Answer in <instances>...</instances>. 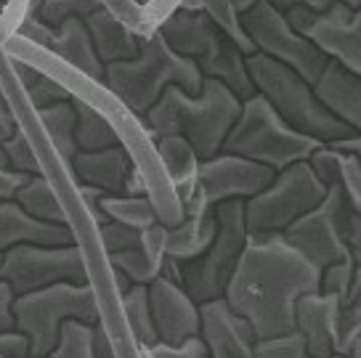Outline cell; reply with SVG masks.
<instances>
[{"instance_id": "f35d334b", "label": "cell", "mask_w": 361, "mask_h": 358, "mask_svg": "<svg viewBox=\"0 0 361 358\" xmlns=\"http://www.w3.org/2000/svg\"><path fill=\"white\" fill-rule=\"evenodd\" d=\"M99 236H102V245L106 249V255H117V252H125V249L138 245L144 231H135L130 226L109 221V223L99 226Z\"/></svg>"}, {"instance_id": "277c9868", "label": "cell", "mask_w": 361, "mask_h": 358, "mask_svg": "<svg viewBox=\"0 0 361 358\" xmlns=\"http://www.w3.org/2000/svg\"><path fill=\"white\" fill-rule=\"evenodd\" d=\"M247 69L260 96H266L271 106L282 114L284 123L293 125L295 130L327 146L356 135L343 120L329 112L314 85L293 67L255 54V56H247Z\"/></svg>"}, {"instance_id": "f6af8a7d", "label": "cell", "mask_w": 361, "mask_h": 358, "mask_svg": "<svg viewBox=\"0 0 361 358\" xmlns=\"http://www.w3.org/2000/svg\"><path fill=\"white\" fill-rule=\"evenodd\" d=\"M16 292L8 281L0 284V332L16 329Z\"/></svg>"}, {"instance_id": "b9f144b4", "label": "cell", "mask_w": 361, "mask_h": 358, "mask_svg": "<svg viewBox=\"0 0 361 358\" xmlns=\"http://www.w3.org/2000/svg\"><path fill=\"white\" fill-rule=\"evenodd\" d=\"M147 358H210V350H207L202 337H194L183 345L157 342L154 347H147Z\"/></svg>"}, {"instance_id": "8d00e7d4", "label": "cell", "mask_w": 361, "mask_h": 358, "mask_svg": "<svg viewBox=\"0 0 361 358\" xmlns=\"http://www.w3.org/2000/svg\"><path fill=\"white\" fill-rule=\"evenodd\" d=\"M3 168H13L30 173V175H40V162L35 157L32 146L27 141L24 133H16L11 141L3 144Z\"/></svg>"}, {"instance_id": "bcb514c9", "label": "cell", "mask_w": 361, "mask_h": 358, "mask_svg": "<svg viewBox=\"0 0 361 358\" xmlns=\"http://www.w3.org/2000/svg\"><path fill=\"white\" fill-rule=\"evenodd\" d=\"M93 353H96V358H114L109 335H106V329L102 324L93 326Z\"/></svg>"}, {"instance_id": "484cf974", "label": "cell", "mask_w": 361, "mask_h": 358, "mask_svg": "<svg viewBox=\"0 0 361 358\" xmlns=\"http://www.w3.org/2000/svg\"><path fill=\"white\" fill-rule=\"evenodd\" d=\"M218 236V215L215 210L207 213H186L183 221L170 228L168 234V258L178 263H192L204 255Z\"/></svg>"}, {"instance_id": "c3c4849f", "label": "cell", "mask_w": 361, "mask_h": 358, "mask_svg": "<svg viewBox=\"0 0 361 358\" xmlns=\"http://www.w3.org/2000/svg\"><path fill=\"white\" fill-rule=\"evenodd\" d=\"M300 3L308 6V8H314L316 13H327L332 6H350L356 11L361 8V0H300Z\"/></svg>"}, {"instance_id": "5bb4252c", "label": "cell", "mask_w": 361, "mask_h": 358, "mask_svg": "<svg viewBox=\"0 0 361 358\" xmlns=\"http://www.w3.org/2000/svg\"><path fill=\"white\" fill-rule=\"evenodd\" d=\"M303 35L327 54L329 61L361 78V8L332 6L327 13H319Z\"/></svg>"}, {"instance_id": "4316f807", "label": "cell", "mask_w": 361, "mask_h": 358, "mask_svg": "<svg viewBox=\"0 0 361 358\" xmlns=\"http://www.w3.org/2000/svg\"><path fill=\"white\" fill-rule=\"evenodd\" d=\"M157 152L162 165H165V173L170 175L173 186L178 189V194L183 197V204H186L192 199L197 175H200V165H202L197 149L183 135H162V138H157Z\"/></svg>"}, {"instance_id": "9c48e42d", "label": "cell", "mask_w": 361, "mask_h": 358, "mask_svg": "<svg viewBox=\"0 0 361 358\" xmlns=\"http://www.w3.org/2000/svg\"><path fill=\"white\" fill-rule=\"evenodd\" d=\"M329 186L316 175L311 162H298L293 168L276 173V178L266 191L245 202L250 236L284 234L303 215L316 210Z\"/></svg>"}, {"instance_id": "11a10c76", "label": "cell", "mask_w": 361, "mask_h": 358, "mask_svg": "<svg viewBox=\"0 0 361 358\" xmlns=\"http://www.w3.org/2000/svg\"><path fill=\"white\" fill-rule=\"evenodd\" d=\"M138 3H141V6H147V3H149V0H138Z\"/></svg>"}, {"instance_id": "1f68e13d", "label": "cell", "mask_w": 361, "mask_h": 358, "mask_svg": "<svg viewBox=\"0 0 361 358\" xmlns=\"http://www.w3.org/2000/svg\"><path fill=\"white\" fill-rule=\"evenodd\" d=\"M204 13L210 16V22H213L231 43L237 45L245 56H255V54H258L252 37H250L247 30H245L242 11L237 8L234 0H204Z\"/></svg>"}, {"instance_id": "f5cc1de1", "label": "cell", "mask_w": 361, "mask_h": 358, "mask_svg": "<svg viewBox=\"0 0 361 358\" xmlns=\"http://www.w3.org/2000/svg\"><path fill=\"white\" fill-rule=\"evenodd\" d=\"M234 3H237V8L242 13H247L250 8H252V6H255V3H258V0H234Z\"/></svg>"}, {"instance_id": "8992f818", "label": "cell", "mask_w": 361, "mask_h": 358, "mask_svg": "<svg viewBox=\"0 0 361 358\" xmlns=\"http://www.w3.org/2000/svg\"><path fill=\"white\" fill-rule=\"evenodd\" d=\"M69 319L85 324H102L99 300L90 284H54L45 290L16 297V329L32 340L35 356L48 358L59 347L61 329Z\"/></svg>"}, {"instance_id": "9a60e30c", "label": "cell", "mask_w": 361, "mask_h": 358, "mask_svg": "<svg viewBox=\"0 0 361 358\" xmlns=\"http://www.w3.org/2000/svg\"><path fill=\"white\" fill-rule=\"evenodd\" d=\"M210 358H258V335L226 297L202 305V335Z\"/></svg>"}, {"instance_id": "2e32d148", "label": "cell", "mask_w": 361, "mask_h": 358, "mask_svg": "<svg viewBox=\"0 0 361 358\" xmlns=\"http://www.w3.org/2000/svg\"><path fill=\"white\" fill-rule=\"evenodd\" d=\"M345 305H348L345 297L335 292L303 295L298 300V332L303 335L308 353L314 358L338 356Z\"/></svg>"}, {"instance_id": "7bdbcfd3", "label": "cell", "mask_w": 361, "mask_h": 358, "mask_svg": "<svg viewBox=\"0 0 361 358\" xmlns=\"http://www.w3.org/2000/svg\"><path fill=\"white\" fill-rule=\"evenodd\" d=\"M0 356L3 358H32V340L22 329L0 332Z\"/></svg>"}, {"instance_id": "52a82bcc", "label": "cell", "mask_w": 361, "mask_h": 358, "mask_svg": "<svg viewBox=\"0 0 361 358\" xmlns=\"http://www.w3.org/2000/svg\"><path fill=\"white\" fill-rule=\"evenodd\" d=\"M284 239L314 266L327 271L329 266L348 260L353 249L361 247V215L350 210L343 189L332 183L324 202L290 226Z\"/></svg>"}, {"instance_id": "3957f363", "label": "cell", "mask_w": 361, "mask_h": 358, "mask_svg": "<svg viewBox=\"0 0 361 358\" xmlns=\"http://www.w3.org/2000/svg\"><path fill=\"white\" fill-rule=\"evenodd\" d=\"M104 85L123 101L130 112L147 117L149 109L162 99L170 85H180L186 93L200 96L204 75L194 58L176 54L162 32H152L141 40V56L133 61H117L106 67Z\"/></svg>"}, {"instance_id": "ffe728a7", "label": "cell", "mask_w": 361, "mask_h": 358, "mask_svg": "<svg viewBox=\"0 0 361 358\" xmlns=\"http://www.w3.org/2000/svg\"><path fill=\"white\" fill-rule=\"evenodd\" d=\"M159 32H162V37L168 40L176 54L194 58V61L207 56V51L224 37V32L210 22V16L204 11L194 13L183 11V8H176L168 19H162Z\"/></svg>"}, {"instance_id": "603a6c76", "label": "cell", "mask_w": 361, "mask_h": 358, "mask_svg": "<svg viewBox=\"0 0 361 358\" xmlns=\"http://www.w3.org/2000/svg\"><path fill=\"white\" fill-rule=\"evenodd\" d=\"M51 51L59 58H64L69 67H75L88 80H93V82L106 78V64L99 58V51L93 45V37L88 32L85 19H69V22L61 24Z\"/></svg>"}, {"instance_id": "ab89813d", "label": "cell", "mask_w": 361, "mask_h": 358, "mask_svg": "<svg viewBox=\"0 0 361 358\" xmlns=\"http://www.w3.org/2000/svg\"><path fill=\"white\" fill-rule=\"evenodd\" d=\"M361 342V302L345 305L343 314V326H340V345L338 356H350L353 347Z\"/></svg>"}, {"instance_id": "5b68a950", "label": "cell", "mask_w": 361, "mask_h": 358, "mask_svg": "<svg viewBox=\"0 0 361 358\" xmlns=\"http://www.w3.org/2000/svg\"><path fill=\"white\" fill-rule=\"evenodd\" d=\"M322 146L327 144L295 130L293 125L284 123L282 114L271 106L266 96L255 93L252 99L245 101L234 130L226 138L224 152L247 157L282 173L298 162H311Z\"/></svg>"}, {"instance_id": "e0dca14e", "label": "cell", "mask_w": 361, "mask_h": 358, "mask_svg": "<svg viewBox=\"0 0 361 358\" xmlns=\"http://www.w3.org/2000/svg\"><path fill=\"white\" fill-rule=\"evenodd\" d=\"M19 245L32 247H69L75 245V234L69 226L48 223L24 210L19 202L0 204V249Z\"/></svg>"}, {"instance_id": "44dd1931", "label": "cell", "mask_w": 361, "mask_h": 358, "mask_svg": "<svg viewBox=\"0 0 361 358\" xmlns=\"http://www.w3.org/2000/svg\"><path fill=\"white\" fill-rule=\"evenodd\" d=\"M314 88L329 112L343 120L356 135H361V78L329 61V67Z\"/></svg>"}, {"instance_id": "f546056e", "label": "cell", "mask_w": 361, "mask_h": 358, "mask_svg": "<svg viewBox=\"0 0 361 358\" xmlns=\"http://www.w3.org/2000/svg\"><path fill=\"white\" fill-rule=\"evenodd\" d=\"M78 109V146L80 152H102L120 146V133L114 130L109 120L99 109H93L88 101L75 99Z\"/></svg>"}, {"instance_id": "db71d44e", "label": "cell", "mask_w": 361, "mask_h": 358, "mask_svg": "<svg viewBox=\"0 0 361 358\" xmlns=\"http://www.w3.org/2000/svg\"><path fill=\"white\" fill-rule=\"evenodd\" d=\"M332 358H361V342L353 347V353H350V356H332Z\"/></svg>"}, {"instance_id": "681fc988", "label": "cell", "mask_w": 361, "mask_h": 358, "mask_svg": "<svg viewBox=\"0 0 361 358\" xmlns=\"http://www.w3.org/2000/svg\"><path fill=\"white\" fill-rule=\"evenodd\" d=\"M125 194L128 197H147V186H144V175L138 170H130V178H128V186H125Z\"/></svg>"}, {"instance_id": "836d02e7", "label": "cell", "mask_w": 361, "mask_h": 358, "mask_svg": "<svg viewBox=\"0 0 361 358\" xmlns=\"http://www.w3.org/2000/svg\"><path fill=\"white\" fill-rule=\"evenodd\" d=\"M99 8H102L99 0H37L35 13L59 30L69 19H88L90 13Z\"/></svg>"}, {"instance_id": "74e56055", "label": "cell", "mask_w": 361, "mask_h": 358, "mask_svg": "<svg viewBox=\"0 0 361 358\" xmlns=\"http://www.w3.org/2000/svg\"><path fill=\"white\" fill-rule=\"evenodd\" d=\"M258 358H314L300 332L274 340H258Z\"/></svg>"}, {"instance_id": "ee69618b", "label": "cell", "mask_w": 361, "mask_h": 358, "mask_svg": "<svg viewBox=\"0 0 361 358\" xmlns=\"http://www.w3.org/2000/svg\"><path fill=\"white\" fill-rule=\"evenodd\" d=\"M35 175L30 173H22V170H13V168H0V197L3 202H13L19 197V191L32 180Z\"/></svg>"}, {"instance_id": "d6a6232c", "label": "cell", "mask_w": 361, "mask_h": 358, "mask_svg": "<svg viewBox=\"0 0 361 358\" xmlns=\"http://www.w3.org/2000/svg\"><path fill=\"white\" fill-rule=\"evenodd\" d=\"M13 202H19L24 210L40 221H48V223H61L67 226V218H64V210H61V202L56 199V194L51 189V183L43 178V175H35Z\"/></svg>"}, {"instance_id": "7dc6e473", "label": "cell", "mask_w": 361, "mask_h": 358, "mask_svg": "<svg viewBox=\"0 0 361 358\" xmlns=\"http://www.w3.org/2000/svg\"><path fill=\"white\" fill-rule=\"evenodd\" d=\"M16 133H22V130H19V123H16V117H13L11 109H8V104H3V106H0V138H3V144L11 141Z\"/></svg>"}, {"instance_id": "7a4b0ae2", "label": "cell", "mask_w": 361, "mask_h": 358, "mask_svg": "<svg viewBox=\"0 0 361 358\" xmlns=\"http://www.w3.org/2000/svg\"><path fill=\"white\" fill-rule=\"evenodd\" d=\"M242 106L245 101L224 82L204 80L200 96L186 93L180 85H170L144 120L154 141L162 135H183L197 149L200 159H213L224 152Z\"/></svg>"}, {"instance_id": "ac0fdd59", "label": "cell", "mask_w": 361, "mask_h": 358, "mask_svg": "<svg viewBox=\"0 0 361 358\" xmlns=\"http://www.w3.org/2000/svg\"><path fill=\"white\" fill-rule=\"evenodd\" d=\"M168 226L157 223L154 228L144 231L141 242L125 252L117 255H106L109 266L117 273H123L130 279V284H144L152 287L157 279H162L165 273V263H168Z\"/></svg>"}, {"instance_id": "f907efd6", "label": "cell", "mask_w": 361, "mask_h": 358, "mask_svg": "<svg viewBox=\"0 0 361 358\" xmlns=\"http://www.w3.org/2000/svg\"><path fill=\"white\" fill-rule=\"evenodd\" d=\"M335 149H343V152H353V154H359L361 157V135H350L345 141H340V144H332Z\"/></svg>"}, {"instance_id": "7402d4cb", "label": "cell", "mask_w": 361, "mask_h": 358, "mask_svg": "<svg viewBox=\"0 0 361 358\" xmlns=\"http://www.w3.org/2000/svg\"><path fill=\"white\" fill-rule=\"evenodd\" d=\"M197 64L202 69L204 80H218V82H224L226 88L234 90L242 101L252 99V96L258 93L255 82H252V75H250V69H247V56H245L226 35L207 51V56L200 58Z\"/></svg>"}, {"instance_id": "4fadbf2b", "label": "cell", "mask_w": 361, "mask_h": 358, "mask_svg": "<svg viewBox=\"0 0 361 358\" xmlns=\"http://www.w3.org/2000/svg\"><path fill=\"white\" fill-rule=\"evenodd\" d=\"M149 300H152L159 342L183 345L202 335V305L180 284L162 276L149 287Z\"/></svg>"}, {"instance_id": "60d3db41", "label": "cell", "mask_w": 361, "mask_h": 358, "mask_svg": "<svg viewBox=\"0 0 361 358\" xmlns=\"http://www.w3.org/2000/svg\"><path fill=\"white\" fill-rule=\"evenodd\" d=\"M16 32L22 35L24 40H30V43L40 45V48H48L51 51V45H54V40H56V27H51L48 22H43L37 13H30V16H24L22 22H19V27H16Z\"/></svg>"}, {"instance_id": "cb8c5ba5", "label": "cell", "mask_w": 361, "mask_h": 358, "mask_svg": "<svg viewBox=\"0 0 361 358\" xmlns=\"http://www.w3.org/2000/svg\"><path fill=\"white\" fill-rule=\"evenodd\" d=\"M85 24H88L93 45L99 51V58L106 67L117 64V61H133V58L141 56V40L106 8L93 11L85 19Z\"/></svg>"}, {"instance_id": "6da1fadb", "label": "cell", "mask_w": 361, "mask_h": 358, "mask_svg": "<svg viewBox=\"0 0 361 358\" xmlns=\"http://www.w3.org/2000/svg\"><path fill=\"white\" fill-rule=\"evenodd\" d=\"M324 271L314 266L284 234L250 236L226 300L245 316L258 340L298 332V300L322 292Z\"/></svg>"}, {"instance_id": "816d5d0a", "label": "cell", "mask_w": 361, "mask_h": 358, "mask_svg": "<svg viewBox=\"0 0 361 358\" xmlns=\"http://www.w3.org/2000/svg\"><path fill=\"white\" fill-rule=\"evenodd\" d=\"M271 3H274L282 13H287L290 8H295V6H300V0H271Z\"/></svg>"}, {"instance_id": "d590c367", "label": "cell", "mask_w": 361, "mask_h": 358, "mask_svg": "<svg viewBox=\"0 0 361 358\" xmlns=\"http://www.w3.org/2000/svg\"><path fill=\"white\" fill-rule=\"evenodd\" d=\"M27 96L32 101V106L40 112V109H48V106H54V104H61V101H69L75 99V96H69V90L59 82V80L48 78V75H35L27 85Z\"/></svg>"}, {"instance_id": "4dcf8cb0", "label": "cell", "mask_w": 361, "mask_h": 358, "mask_svg": "<svg viewBox=\"0 0 361 358\" xmlns=\"http://www.w3.org/2000/svg\"><path fill=\"white\" fill-rule=\"evenodd\" d=\"M102 210L109 221L130 226L135 231H149V228H154L159 223L157 210H154V204H152L149 197H128V194L104 197Z\"/></svg>"}, {"instance_id": "d6986e66", "label": "cell", "mask_w": 361, "mask_h": 358, "mask_svg": "<svg viewBox=\"0 0 361 358\" xmlns=\"http://www.w3.org/2000/svg\"><path fill=\"white\" fill-rule=\"evenodd\" d=\"M130 170H133V165L128 162L123 144L112 146V149H102V152H80L72 162V173L80 180V186L102 189L106 197L125 194Z\"/></svg>"}, {"instance_id": "f1b7e54d", "label": "cell", "mask_w": 361, "mask_h": 358, "mask_svg": "<svg viewBox=\"0 0 361 358\" xmlns=\"http://www.w3.org/2000/svg\"><path fill=\"white\" fill-rule=\"evenodd\" d=\"M123 302L125 321L130 326L133 337L138 340V345L154 347L159 342L157 324H154V314H152V300H149V287L144 284H133V290L120 297Z\"/></svg>"}, {"instance_id": "8fae6325", "label": "cell", "mask_w": 361, "mask_h": 358, "mask_svg": "<svg viewBox=\"0 0 361 358\" xmlns=\"http://www.w3.org/2000/svg\"><path fill=\"white\" fill-rule=\"evenodd\" d=\"M274 178H276L274 168H266L239 154L221 152L213 159H202L192 199L183 204V215L207 213V210L221 207L224 202H247L269 189Z\"/></svg>"}, {"instance_id": "ba28073f", "label": "cell", "mask_w": 361, "mask_h": 358, "mask_svg": "<svg viewBox=\"0 0 361 358\" xmlns=\"http://www.w3.org/2000/svg\"><path fill=\"white\" fill-rule=\"evenodd\" d=\"M215 215H218V236L210 245V249L192 263H180L183 290L200 305L226 297L228 284L234 279L239 260H242L245 247L250 242L245 202H224L221 207H215Z\"/></svg>"}, {"instance_id": "e575fe53", "label": "cell", "mask_w": 361, "mask_h": 358, "mask_svg": "<svg viewBox=\"0 0 361 358\" xmlns=\"http://www.w3.org/2000/svg\"><path fill=\"white\" fill-rule=\"evenodd\" d=\"M48 358H96L93 353V326L69 319L61 329L59 347Z\"/></svg>"}, {"instance_id": "9f6ffc18", "label": "cell", "mask_w": 361, "mask_h": 358, "mask_svg": "<svg viewBox=\"0 0 361 358\" xmlns=\"http://www.w3.org/2000/svg\"><path fill=\"white\" fill-rule=\"evenodd\" d=\"M356 252H361V247H359V249H356ZM359 302H361V295H359Z\"/></svg>"}, {"instance_id": "30bf717a", "label": "cell", "mask_w": 361, "mask_h": 358, "mask_svg": "<svg viewBox=\"0 0 361 358\" xmlns=\"http://www.w3.org/2000/svg\"><path fill=\"white\" fill-rule=\"evenodd\" d=\"M245 30L252 37L258 54L276 58L295 72H300L311 85H316L324 69L329 67V56L303 32H298L287 22V13H282L271 0H258L247 13H242Z\"/></svg>"}, {"instance_id": "83f0119b", "label": "cell", "mask_w": 361, "mask_h": 358, "mask_svg": "<svg viewBox=\"0 0 361 358\" xmlns=\"http://www.w3.org/2000/svg\"><path fill=\"white\" fill-rule=\"evenodd\" d=\"M37 117H40L45 133H48V138H51V144L56 146V152L61 154V159L72 168L75 157L80 154L78 109H75V99L54 104V106H48V109H40Z\"/></svg>"}, {"instance_id": "d4e9b609", "label": "cell", "mask_w": 361, "mask_h": 358, "mask_svg": "<svg viewBox=\"0 0 361 358\" xmlns=\"http://www.w3.org/2000/svg\"><path fill=\"white\" fill-rule=\"evenodd\" d=\"M316 175L324 180L327 186L338 183L350 210L361 215V157L353 152H343L335 146H322L311 157Z\"/></svg>"}, {"instance_id": "7c38bea8", "label": "cell", "mask_w": 361, "mask_h": 358, "mask_svg": "<svg viewBox=\"0 0 361 358\" xmlns=\"http://www.w3.org/2000/svg\"><path fill=\"white\" fill-rule=\"evenodd\" d=\"M0 279L8 281L16 295L45 290L54 284H88L85 258L78 245L32 247L19 245L3 249Z\"/></svg>"}]
</instances>
